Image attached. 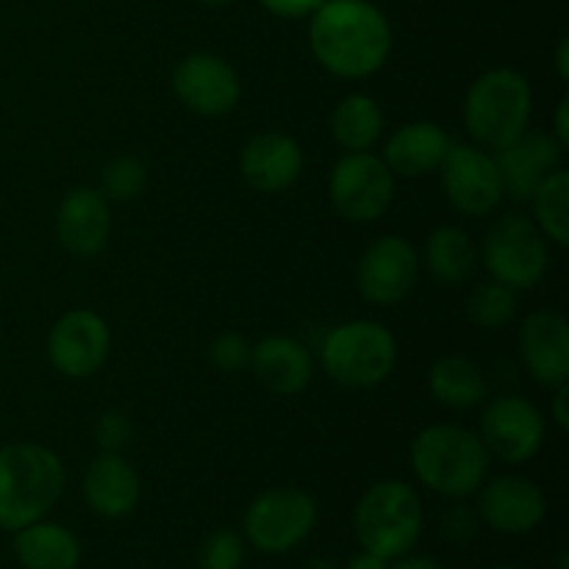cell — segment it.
I'll use <instances>...</instances> for the list:
<instances>
[{
    "mask_svg": "<svg viewBox=\"0 0 569 569\" xmlns=\"http://www.w3.org/2000/svg\"><path fill=\"white\" fill-rule=\"evenodd\" d=\"M556 70H559L561 81H567V78H569V44H567V39H561L559 50H556Z\"/></svg>",
    "mask_w": 569,
    "mask_h": 569,
    "instance_id": "39",
    "label": "cell"
},
{
    "mask_svg": "<svg viewBox=\"0 0 569 569\" xmlns=\"http://www.w3.org/2000/svg\"><path fill=\"white\" fill-rule=\"evenodd\" d=\"M309 17L311 53L331 76L359 81L389 61L392 26L370 0H326Z\"/></svg>",
    "mask_w": 569,
    "mask_h": 569,
    "instance_id": "1",
    "label": "cell"
},
{
    "mask_svg": "<svg viewBox=\"0 0 569 569\" xmlns=\"http://www.w3.org/2000/svg\"><path fill=\"white\" fill-rule=\"evenodd\" d=\"M426 515L422 500L409 483L378 481L359 498L353 511L356 539L361 550L395 561L420 542Z\"/></svg>",
    "mask_w": 569,
    "mask_h": 569,
    "instance_id": "5",
    "label": "cell"
},
{
    "mask_svg": "<svg viewBox=\"0 0 569 569\" xmlns=\"http://www.w3.org/2000/svg\"><path fill=\"white\" fill-rule=\"evenodd\" d=\"M348 569H389V561L381 559V556L361 550L359 556H353V559L348 561Z\"/></svg>",
    "mask_w": 569,
    "mask_h": 569,
    "instance_id": "38",
    "label": "cell"
},
{
    "mask_svg": "<svg viewBox=\"0 0 569 569\" xmlns=\"http://www.w3.org/2000/svg\"><path fill=\"white\" fill-rule=\"evenodd\" d=\"M172 92L198 117H222L237 109L242 81L217 53H189L172 70Z\"/></svg>",
    "mask_w": 569,
    "mask_h": 569,
    "instance_id": "14",
    "label": "cell"
},
{
    "mask_svg": "<svg viewBox=\"0 0 569 569\" xmlns=\"http://www.w3.org/2000/svg\"><path fill=\"white\" fill-rule=\"evenodd\" d=\"M250 348L248 339L239 337V333L226 331L209 345V361L217 367L220 372H242L250 367Z\"/></svg>",
    "mask_w": 569,
    "mask_h": 569,
    "instance_id": "31",
    "label": "cell"
},
{
    "mask_svg": "<svg viewBox=\"0 0 569 569\" xmlns=\"http://www.w3.org/2000/svg\"><path fill=\"white\" fill-rule=\"evenodd\" d=\"M550 264L548 239L533 220L522 214H506L483 239V267L495 281L511 289H533L545 278Z\"/></svg>",
    "mask_w": 569,
    "mask_h": 569,
    "instance_id": "8",
    "label": "cell"
},
{
    "mask_svg": "<svg viewBox=\"0 0 569 569\" xmlns=\"http://www.w3.org/2000/svg\"><path fill=\"white\" fill-rule=\"evenodd\" d=\"M533 92L526 76L509 67L487 70L472 81L465 98V128L472 144L498 153L528 131Z\"/></svg>",
    "mask_w": 569,
    "mask_h": 569,
    "instance_id": "4",
    "label": "cell"
},
{
    "mask_svg": "<svg viewBox=\"0 0 569 569\" xmlns=\"http://www.w3.org/2000/svg\"><path fill=\"white\" fill-rule=\"evenodd\" d=\"M478 492V517L506 537L537 531L548 515L545 492L522 476H498L483 481Z\"/></svg>",
    "mask_w": 569,
    "mask_h": 569,
    "instance_id": "15",
    "label": "cell"
},
{
    "mask_svg": "<svg viewBox=\"0 0 569 569\" xmlns=\"http://www.w3.org/2000/svg\"><path fill=\"white\" fill-rule=\"evenodd\" d=\"M517 345L526 370L542 387L569 381V326L556 311H533L520 322Z\"/></svg>",
    "mask_w": 569,
    "mask_h": 569,
    "instance_id": "16",
    "label": "cell"
},
{
    "mask_svg": "<svg viewBox=\"0 0 569 569\" xmlns=\"http://www.w3.org/2000/svg\"><path fill=\"white\" fill-rule=\"evenodd\" d=\"M561 156H565V144L550 131H526L522 137H517L515 142L495 153L503 194H509L511 200L531 198L533 189L556 167H561Z\"/></svg>",
    "mask_w": 569,
    "mask_h": 569,
    "instance_id": "17",
    "label": "cell"
},
{
    "mask_svg": "<svg viewBox=\"0 0 569 569\" xmlns=\"http://www.w3.org/2000/svg\"><path fill=\"white\" fill-rule=\"evenodd\" d=\"M67 470L59 453L37 442L0 448V528L20 531L44 520L61 500Z\"/></svg>",
    "mask_w": 569,
    "mask_h": 569,
    "instance_id": "2",
    "label": "cell"
},
{
    "mask_svg": "<svg viewBox=\"0 0 569 569\" xmlns=\"http://www.w3.org/2000/svg\"><path fill=\"white\" fill-rule=\"evenodd\" d=\"M133 426L122 411H103L94 420V442L100 453H122L131 445Z\"/></svg>",
    "mask_w": 569,
    "mask_h": 569,
    "instance_id": "32",
    "label": "cell"
},
{
    "mask_svg": "<svg viewBox=\"0 0 569 569\" xmlns=\"http://www.w3.org/2000/svg\"><path fill=\"white\" fill-rule=\"evenodd\" d=\"M428 392L445 409H476L487 398V378L465 356H442L428 370Z\"/></svg>",
    "mask_w": 569,
    "mask_h": 569,
    "instance_id": "24",
    "label": "cell"
},
{
    "mask_svg": "<svg viewBox=\"0 0 569 569\" xmlns=\"http://www.w3.org/2000/svg\"><path fill=\"white\" fill-rule=\"evenodd\" d=\"M442 189L448 203L465 217H487L503 200L495 153L478 144H450L442 167Z\"/></svg>",
    "mask_w": 569,
    "mask_h": 569,
    "instance_id": "11",
    "label": "cell"
},
{
    "mask_svg": "<svg viewBox=\"0 0 569 569\" xmlns=\"http://www.w3.org/2000/svg\"><path fill=\"white\" fill-rule=\"evenodd\" d=\"M445 533H448L453 542H465L467 537L472 533V520H470V511L465 506H456L445 515Z\"/></svg>",
    "mask_w": 569,
    "mask_h": 569,
    "instance_id": "34",
    "label": "cell"
},
{
    "mask_svg": "<svg viewBox=\"0 0 569 569\" xmlns=\"http://www.w3.org/2000/svg\"><path fill=\"white\" fill-rule=\"evenodd\" d=\"M492 569H520V567H515V565H498V567H492Z\"/></svg>",
    "mask_w": 569,
    "mask_h": 569,
    "instance_id": "42",
    "label": "cell"
},
{
    "mask_svg": "<svg viewBox=\"0 0 569 569\" xmlns=\"http://www.w3.org/2000/svg\"><path fill=\"white\" fill-rule=\"evenodd\" d=\"M467 315L483 331L506 328L517 317V289L506 287L495 278L478 283L467 298Z\"/></svg>",
    "mask_w": 569,
    "mask_h": 569,
    "instance_id": "28",
    "label": "cell"
},
{
    "mask_svg": "<svg viewBox=\"0 0 569 569\" xmlns=\"http://www.w3.org/2000/svg\"><path fill=\"white\" fill-rule=\"evenodd\" d=\"M11 550L22 569H78L81 565V542L59 522L37 520L20 528Z\"/></svg>",
    "mask_w": 569,
    "mask_h": 569,
    "instance_id": "23",
    "label": "cell"
},
{
    "mask_svg": "<svg viewBox=\"0 0 569 569\" xmlns=\"http://www.w3.org/2000/svg\"><path fill=\"white\" fill-rule=\"evenodd\" d=\"M420 276V256L403 237H378L367 244L356 267L359 295L372 306H395L415 289Z\"/></svg>",
    "mask_w": 569,
    "mask_h": 569,
    "instance_id": "13",
    "label": "cell"
},
{
    "mask_svg": "<svg viewBox=\"0 0 569 569\" xmlns=\"http://www.w3.org/2000/svg\"><path fill=\"white\" fill-rule=\"evenodd\" d=\"M481 437L489 459L503 465H526L545 445V417L531 400L500 395L481 415Z\"/></svg>",
    "mask_w": 569,
    "mask_h": 569,
    "instance_id": "10",
    "label": "cell"
},
{
    "mask_svg": "<svg viewBox=\"0 0 569 569\" xmlns=\"http://www.w3.org/2000/svg\"><path fill=\"white\" fill-rule=\"evenodd\" d=\"M567 398H569V387H567V383L556 387V395H553V420H556V426L561 428V431H567V428H569Z\"/></svg>",
    "mask_w": 569,
    "mask_h": 569,
    "instance_id": "35",
    "label": "cell"
},
{
    "mask_svg": "<svg viewBox=\"0 0 569 569\" xmlns=\"http://www.w3.org/2000/svg\"><path fill=\"white\" fill-rule=\"evenodd\" d=\"M420 264H426L433 281L442 287L465 283L478 264L476 242L459 226H439L437 231L428 233Z\"/></svg>",
    "mask_w": 569,
    "mask_h": 569,
    "instance_id": "25",
    "label": "cell"
},
{
    "mask_svg": "<svg viewBox=\"0 0 569 569\" xmlns=\"http://www.w3.org/2000/svg\"><path fill=\"white\" fill-rule=\"evenodd\" d=\"M492 459L481 437L453 422L422 428L411 442V470L431 492L442 498H470L487 481Z\"/></svg>",
    "mask_w": 569,
    "mask_h": 569,
    "instance_id": "3",
    "label": "cell"
},
{
    "mask_svg": "<svg viewBox=\"0 0 569 569\" xmlns=\"http://www.w3.org/2000/svg\"><path fill=\"white\" fill-rule=\"evenodd\" d=\"M533 209V226L542 231V237L548 242L567 248L569 242V172L565 167H556L537 189L528 198Z\"/></svg>",
    "mask_w": 569,
    "mask_h": 569,
    "instance_id": "27",
    "label": "cell"
},
{
    "mask_svg": "<svg viewBox=\"0 0 569 569\" xmlns=\"http://www.w3.org/2000/svg\"><path fill=\"white\" fill-rule=\"evenodd\" d=\"M253 376L272 395L292 398L300 395L315 378V361L309 350L292 337H267L250 348V367Z\"/></svg>",
    "mask_w": 569,
    "mask_h": 569,
    "instance_id": "22",
    "label": "cell"
},
{
    "mask_svg": "<svg viewBox=\"0 0 569 569\" xmlns=\"http://www.w3.org/2000/svg\"><path fill=\"white\" fill-rule=\"evenodd\" d=\"M303 569H339V567L333 565L331 559H311V561H306Z\"/></svg>",
    "mask_w": 569,
    "mask_h": 569,
    "instance_id": "40",
    "label": "cell"
},
{
    "mask_svg": "<svg viewBox=\"0 0 569 569\" xmlns=\"http://www.w3.org/2000/svg\"><path fill=\"white\" fill-rule=\"evenodd\" d=\"M244 183L261 194H278L292 187L303 172V150L283 131L256 133L239 153Z\"/></svg>",
    "mask_w": 569,
    "mask_h": 569,
    "instance_id": "19",
    "label": "cell"
},
{
    "mask_svg": "<svg viewBox=\"0 0 569 569\" xmlns=\"http://www.w3.org/2000/svg\"><path fill=\"white\" fill-rule=\"evenodd\" d=\"M270 14L283 17V20H300V17H309L317 6H322L326 0H259Z\"/></svg>",
    "mask_w": 569,
    "mask_h": 569,
    "instance_id": "33",
    "label": "cell"
},
{
    "mask_svg": "<svg viewBox=\"0 0 569 569\" xmlns=\"http://www.w3.org/2000/svg\"><path fill=\"white\" fill-rule=\"evenodd\" d=\"M144 183H148V167L137 156H117L100 172V192L106 200H117V203L137 200Z\"/></svg>",
    "mask_w": 569,
    "mask_h": 569,
    "instance_id": "29",
    "label": "cell"
},
{
    "mask_svg": "<svg viewBox=\"0 0 569 569\" xmlns=\"http://www.w3.org/2000/svg\"><path fill=\"white\" fill-rule=\"evenodd\" d=\"M331 133L345 153L370 150L383 133V111L378 100L365 92L345 94L331 114Z\"/></svg>",
    "mask_w": 569,
    "mask_h": 569,
    "instance_id": "26",
    "label": "cell"
},
{
    "mask_svg": "<svg viewBox=\"0 0 569 569\" xmlns=\"http://www.w3.org/2000/svg\"><path fill=\"white\" fill-rule=\"evenodd\" d=\"M389 569H445L439 565L437 559H431V556H400V559H395V565H389Z\"/></svg>",
    "mask_w": 569,
    "mask_h": 569,
    "instance_id": "37",
    "label": "cell"
},
{
    "mask_svg": "<svg viewBox=\"0 0 569 569\" xmlns=\"http://www.w3.org/2000/svg\"><path fill=\"white\" fill-rule=\"evenodd\" d=\"M83 500L103 520H122L142 498V481L122 453H98L83 472Z\"/></svg>",
    "mask_w": 569,
    "mask_h": 569,
    "instance_id": "20",
    "label": "cell"
},
{
    "mask_svg": "<svg viewBox=\"0 0 569 569\" xmlns=\"http://www.w3.org/2000/svg\"><path fill=\"white\" fill-rule=\"evenodd\" d=\"M244 561V539L233 531H214L200 545V569H239Z\"/></svg>",
    "mask_w": 569,
    "mask_h": 569,
    "instance_id": "30",
    "label": "cell"
},
{
    "mask_svg": "<svg viewBox=\"0 0 569 569\" xmlns=\"http://www.w3.org/2000/svg\"><path fill=\"white\" fill-rule=\"evenodd\" d=\"M198 3H203V6H228V3H233V0H198Z\"/></svg>",
    "mask_w": 569,
    "mask_h": 569,
    "instance_id": "41",
    "label": "cell"
},
{
    "mask_svg": "<svg viewBox=\"0 0 569 569\" xmlns=\"http://www.w3.org/2000/svg\"><path fill=\"white\" fill-rule=\"evenodd\" d=\"M567 109H569V100L561 98L559 106H556V117H553V137L559 139L561 144H569V120H567Z\"/></svg>",
    "mask_w": 569,
    "mask_h": 569,
    "instance_id": "36",
    "label": "cell"
},
{
    "mask_svg": "<svg viewBox=\"0 0 569 569\" xmlns=\"http://www.w3.org/2000/svg\"><path fill=\"white\" fill-rule=\"evenodd\" d=\"M450 137L437 122H406L395 128L392 137L383 142V164L400 178H422L431 176L442 167L445 156L450 150Z\"/></svg>",
    "mask_w": 569,
    "mask_h": 569,
    "instance_id": "21",
    "label": "cell"
},
{
    "mask_svg": "<svg viewBox=\"0 0 569 569\" xmlns=\"http://www.w3.org/2000/svg\"><path fill=\"white\" fill-rule=\"evenodd\" d=\"M111 209L94 187H76L56 209V237L72 256H98L109 244Z\"/></svg>",
    "mask_w": 569,
    "mask_h": 569,
    "instance_id": "18",
    "label": "cell"
},
{
    "mask_svg": "<svg viewBox=\"0 0 569 569\" xmlns=\"http://www.w3.org/2000/svg\"><path fill=\"white\" fill-rule=\"evenodd\" d=\"M111 350L109 322L92 309H70L48 333V359L64 378H92Z\"/></svg>",
    "mask_w": 569,
    "mask_h": 569,
    "instance_id": "12",
    "label": "cell"
},
{
    "mask_svg": "<svg viewBox=\"0 0 569 569\" xmlns=\"http://www.w3.org/2000/svg\"><path fill=\"white\" fill-rule=\"evenodd\" d=\"M317 526V503L309 492L276 487L261 492L244 511V539L259 553L281 556L298 548Z\"/></svg>",
    "mask_w": 569,
    "mask_h": 569,
    "instance_id": "7",
    "label": "cell"
},
{
    "mask_svg": "<svg viewBox=\"0 0 569 569\" xmlns=\"http://www.w3.org/2000/svg\"><path fill=\"white\" fill-rule=\"evenodd\" d=\"M331 206L348 222H376L389 211L395 200V176L381 156L361 150L345 153L333 164L328 178Z\"/></svg>",
    "mask_w": 569,
    "mask_h": 569,
    "instance_id": "9",
    "label": "cell"
},
{
    "mask_svg": "<svg viewBox=\"0 0 569 569\" xmlns=\"http://www.w3.org/2000/svg\"><path fill=\"white\" fill-rule=\"evenodd\" d=\"M320 361L326 376L345 389H372L398 365V339L376 320H350L322 339Z\"/></svg>",
    "mask_w": 569,
    "mask_h": 569,
    "instance_id": "6",
    "label": "cell"
}]
</instances>
